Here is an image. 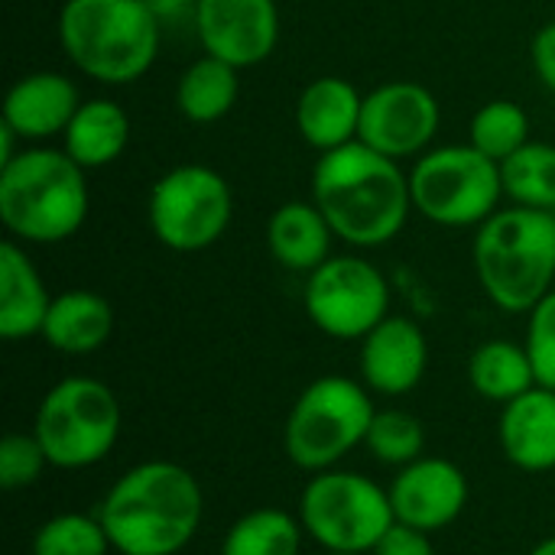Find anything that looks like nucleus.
I'll return each instance as SVG.
<instances>
[{"label":"nucleus","mask_w":555,"mask_h":555,"mask_svg":"<svg viewBox=\"0 0 555 555\" xmlns=\"http://www.w3.org/2000/svg\"><path fill=\"white\" fill-rule=\"evenodd\" d=\"M387 491L397 524L416 527L423 533H439L452 527L465 514L472 498L465 472L439 455H423L413 465L400 468Z\"/></svg>","instance_id":"obj_14"},{"label":"nucleus","mask_w":555,"mask_h":555,"mask_svg":"<svg viewBox=\"0 0 555 555\" xmlns=\"http://www.w3.org/2000/svg\"><path fill=\"white\" fill-rule=\"evenodd\" d=\"M433 533H423L416 527H406V524H393L380 543L371 550V555H436V546L429 540Z\"/></svg>","instance_id":"obj_32"},{"label":"nucleus","mask_w":555,"mask_h":555,"mask_svg":"<svg viewBox=\"0 0 555 555\" xmlns=\"http://www.w3.org/2000/svg\"><path fill=\"white\" fill-rule=\"evenodd\" d=\"M358 367L371 393L380 397L413 393L429 367L426 332L406 315H387L374 332L361 338Z\"/></svg>","instance_id":"obj_15"},{"label":"nucleus","mask_w":555,"mask_h":555,"mask_svg":"<svg viewBox=\"0 0 555 555\" xmlns=\"http://www.w3.org/2000/svg\"><path fill=\"white\" fill-rule=\"evenodd\" d=\"M367 452L374 455V462L387 465V468H406L416 459H423L426 452V429L420 423V416L406 413V410H377L367 429Z\"/></svg>","instance_id":"obj_28"},{"label":"nucleus","mask_w":555,"mask_h":555,"mask_svg":"<svg viewBox=\"0 0 555 555\" xmlns=\"http://www.w3.org/2000/svg\"><path fill=\"white\" fill-rule=\"evenodd\" d=\"M527 351L537 371V384L555 390V289L527 312Z\"/></svg>","instance_id":"obj_31"},{"label":"nucleus","mask_w":555,"mask_h":555,"mask_svg":"<svg viewBox=\"0 0 555 555\" xmlns=\"http://www.w3.org/2000/svg\"><path fill=\"white\" fill-rule=\"evenodd\" d=\"M306 530L299 514H286L280 507H257L237 517L218 555H299L302 553Z\"/></svg>","instance_id":"obj_25"},{"label":"nucleus","mask_w":555,"mask_h":555,"mask_svg":"<svg viewBox=\"0 0 555 555\" xmlns=\"http://www.w3.org/2000/svg\"><path fill=\"white\" fill-rule=\"evenodd\" d=\"M361 111L364 94L348 78L322 75L309 81L296 101V130L312 150L328 153L358 140Z\"/></svg>","instance_id":"obj_17"},{"label":"nucleus","mask_w":555,"mask_h":555,"mask_svg":"<svg viewBox=\"0 0 555 555\" xmlns=\"http://www.w3.org/2000/svg\"><path fill=\"white\" fill-rule=\"evenodd\" d=\"M468 384L488 403H511L537 387V371L527 345L511 338H491L468 358Z\"/></svg>","instance_id":"obj_23"},{"label":"nucleus","mask_w":555,"mask_h":555,"mask_svg":"<svg viewBox=\"0 0 555 555\" xmlns=\"http://www.w3.org/2000/svg\"><path fill=\"white\" fill-rule=\"evenodd\" d=\"M309 322L338 341H361L390 315L387 276L358 254H332L302 289Z\"/></svg>","instance_id":"obj_11"},{"label":"nucleus","mask_w":555,"mask_h":555,"mask_svg":"<svg viewBox=\"0 0 555 555\" xmlns=\"http://www.w3.org/2000/svg\"><path fill=\"white\" fill-rule=\"evenodd\" d=\"M374 413L377 406L364 380L325 374L296 397L283 426V449L289 462L309 475L338 468L367 442Z\"/></svg>","instance_id":"obj_7"},{"label":"nucleus","mask_w":555,"mask_h":555,"mask_svg":"<svg viewBox=\"0 0 555 555\" xmlns=\"http://www.w3.org/2000/svg\"><path fill=\"white\" fill-rule=\"evenodd\" d=\"M114 335V309L94 289H65L52 299L42 322V341L68 358L101 351Z\"/></svg>","instance_id":"obj_20"},{"label":"nucleus","mask_w":555,"mask_h":555,"mask_svg":"<svg viewBox=\"0 0 555 555\" xmlns=\"http://www.w3.org/2000/svg\"><path fill=\"white\" fill-rule=\"evenodd\" d=\"M325 555H351V553H325Z\"/></svg>","instance_id":"obj_36"},{"label":"nucleus","mask_w":555,"mask_h":555,"mask_svg":"<svg viewBox=\"0 0 555 555\" xmlns=\"http://www.w3.org/2000/svg\"><path fill=\"white\" fill-rule=\"evenodd\" d=\"M530 555H555V537L543 540V543H537V546L530 550Z\"/></svg>","instance_id":"obj_35"},{"label":"nucleus","mask_w":555,"mask_h":555,"mask_svg":"<svg viewBox=\"0 0 555 555\" xmlns=\"http://www.w3.org/2000/svg\"><path fill=\"white\" fill-rule=\"evenodd\" d=\"M468 143L485 156H491L494 163H504L507 156H514L520 146L530 143V117L520 104L507 98L488 101L472 117Z\"/></svg>","instance_id":"obj_27"},{"label":"nucleus","mask_w":555,"mask_h":555,"mask_svg":"<svg viewBox=\"0 0 555 555\" xmlns=\"http://www.w3.org/2000/svg\"><path fill=\"white\" fill-rule=\"evenodd\" d=\"M81 107L78 85L62 72H29L16 78L3 98V117L23 143H42L62 137Z\"/></svg>","instance_id":"obj_16"},{"label":"nucleus","mask_w":555,"mask_h":555,"mask_svg":"<svg viewBox=\"0 0 555 555\" xmlns=\"http://www.w3.org/2000/svg\"><path fill=\"white\" fill-rule=\"evenodd\" d=\"M94 514L117 555H179L202 527L205 491L179 462L150 459L127 468Z\"/></svg>","instance_id":"obj_2"},{"label":"nucleus","mask_w":555,"mask_h":555,"mask_svg":"<svg viewBox=\"0 0 555 555\" xmlns=\"http://www.w3.org/2000/svg\"><path fill=\"white\" fill-rule=\"evenodd\" d=\"M498 439L504 459L527 472V475H543L555 468V390L550 387H533L520 393L517 400L504 403L501 423H498Z\"/></svg>","instance_id":"obj_18"},{"label":"nucleus","mask_w":555,"mask_h":555,"mask_svg":"<svg viewBox=\"0 0 555 555\" xmlns=\"http://www.w3.org/2000/svg\"><path fill=\"white\" fill-rule=\"evenodd\" d=\"M130 146V114L111 98L81 101L72 124L62 133V150L81 169H104L117 163Z\"/></svg>","instance_id":"obj_22"},{"label":"nucleus","mask_w":555,"mask_h":555,"mask_svg":"<svg viewBox=\"0 0 555 555\" xmlns=\"http://www.w3.org/2000/svg\"><path fill=\"white\" fill-rule=\"evenodd\" d=\"M146 221L163 247L176 254H198L228 234L234 221V192L218 169L182 163L153 182Z\"/></svg>","instance_id":"obj_10"},{"label":"nucleus","mask_w":555,"mask_h":555,"mask_svg":"<svg viewBox=\"0 0 555 555\" xmlns=\"http://www.w3.org/2000/svg\"><path fill=\"white\" fill-rule=\"evenodd\" d=\"M553 215H555V211H553Z\"/></svg>","instance_id":"obj_37"},{"label":"nucleus","mask_w":555,"mask_h":555,"mask_svg":"<svg viewBox=\"0 0 555 555\" xmlns=\"http://www.w3.org/2000/svg\"><path fill=\"white\" fill-rule=\"evenodd\" d=\"M55 296H49L42 273L20 241L0 244V338L26 341L42 335Z\"/></svg>","instance_id":"obj_19"},{"label":"nucleus","mask_w":555,"mask_h":555,"mask_svg":"<svg viewBox=\"0 0 555 555\" xmlns=\"http://www.w3.org/2000/svg\"><path fill=\"white\" fill-rule=\"evenodd\" d=\"M475 273L485 296L511 315H527L555 283V215L498 208L475 234Z\"/></svg>","instance_id":"obj_5"},{"label":"nucleus","mask_w":555,"mask_h":555,"mask_svg":"<svg viewBox=\"0 0 555 555\" xmlns=\"http://www.w3.org/2000/svg\"><path fill=\"white\" fill-rule=\"evenodd\" d=\"M413 211L439 228H481L504 198L501 163L472 143H449L416 156L410 169Z\"/></svg>","instance_id":"obj_9"},{"label":"nucleus","mask_w":555,"mask_h":555,"mask_svg":"<svg viewBox=\"0 0 555 555\" xmlns=\"http://www.w3.org/2000/svg\"><path fill=\"white\" fill-rule=\"evenodd\" d=\"M192 29L205 55L254 68L276 52L280 7L276 0H198Z\"/></svg>","instance_id":"obj_13"},{"label":"nucleus","mask_w":555,"mask_h":555,"mask_svg":"<svg viewBox=\"0 0 555 555\" xmlns=\"http://www.w3.org/2000/svg\"><path fill=\"white\" fill-rule=\"evenodd\" d=\"M442 127L436 94L416 81H387L364 94L358 140L390 159L423 156Z\"/></svg>","instance_id":"obj_12"},{"label":"nucleus","mask_w":555,"mask_h":555,"mask_svg":"<svg viewBox=\"0 0 555 555\" xmlns=\"http://www.w3.org/2000/svg\"><path fill=\"white\" fill-rule=\"evenodd\" d=\"M88 169L65 150L29 146L0 166V221L13 241L62 244L75 237L91 208Z\"/></svg>","instance_id":"obj_3"},{"label":"nucleus","mask_w":555,"mask_h":555,"mask_svg":"<svg viewBox=\"0 0 555 555\" xmlns=\"http://www.w3.org/2000/svg\"><path fill=\"white\" fill-rule=\"evenodd\" d=\"M150 13L159 20L163 29L179 26V23H195V7L198 0H143Z\"/></svg>","instance_id":"obj_34"},{"label":"nucleus","mask_w":555,"mask_h":555,"mask_svg":"<svg viewBox=\"0 0 555 555\" xmlns=\"http://www.w3.org/2000/svg\"><path fill=\"white\" fill-rule=\"evenodd\" d=\"M120 400L117 393L85 374L62 377L52 384L33 420V436L39 439L46 459L59 472H85L101 465L120 439Z\"/></svg>","instance_id":"obj_6"},{"label":"nucleus","mask_w":555,"mask_h":555,"mask_svg":"<svg viewBox=\"0 0 555 555\" xmlns=\"http://www.w3.org/2000/svg\"><path fill=\"white\" fill-rule=\"evenodd\" d=\"M335 231L315 202H286L267 221V247L273 260L293 273H312L332 257Z\"/></svg>","instance_id":"obj_21"},{"label":"nucleus","mask_w":555,"mask_h":555,"mask_svg":"<svg viewBox=\"0 0 555 555\" xmlns=\"http://www.w3.org/2000/svg\"><path fill=\"white\" fill-rule=\"evenodd\" d=\"M114 546L107 540L98 514H55L42 520L33 533V555H111Z\"/></svg>","instance_id":"obj_29"},{"label":"nucleus","mask_w":555,"mask_h":555,"mask_svg":"<svg viewBox=\"0 0 555 555\" xmlns=\"http://www.w3.org/2000/svg\"><path fill=\"white\" fill-rule=\"evenodd\" d=\"M237 72L241 68H234L215 55L195 59L176 85L179 114L192 124H218L221 117H228L241 94Z\"/></svg>","instance_id":"obj_24"},{"label":"nucleus","mask_w":555,"mask_h":555,"mask_svg":"<svg viewBox=\"0 0 555 555\" xmlns=\"http://www.w3.org/2000/svg\"><path fill=\"white\" fill-rule=\"evenodd\" d=\"M504 195L514 205L555 211V143H527L501 163Z\"/></svg>","instance_id":"obj_26"},{"label":"nucleus","mask_w":555,"mask_h":555,"mask_svg":"<svg viewBox=\"0 0 555 555\" xmlns=\"http://www.w3.org/2000/svg\"><path fill=\"white\" fill-rule=\"evenodd\" d=\"M312 202L338 241L374 250L390 244L410 221V172L397 159L354 140L319 153L312 166Z\"/></svg>","instance_id":"obj_1"},{"label":"nucleus","mask_w":555,"mask_h":555,"mask_svg":"<svg viewBox=\"0 0 555 555\" xmlns=\"http://www.w3.org/2000/svg\"><path fill=\"white\" fill-rule=\"evenodd\" d=\"M299 524L325 553L371 555L397 524L390 491L361 472L328 468L309 478L299 494Z\"/></svg>","instance_id":"obj_8"},{"label":"nucleus","mask_w":555,"mask_h":555,"mask_svg":"<svg viewBox=\"0 0 555 555\" xmlns=\"http://www.w3.org/2000/svg\"><path fill=\"white\" fill-rule=\"evenodd\" d=\"M530 59H533V72H537L540 85L555 94V20L533 36Z\"/></svg>","instance_id":"obj_33"},{"label":"nucleus","mask_w":555,"mask_h":555,"mask_svg":"<svg viewBox=\"0 0 555 555\" xmlns=\"http://www.w3.org/2000/svg\"><path fill=\"white\" fill-rule=\"evenodd\" d=\"M46 468H49V459L33 433H7L0 439V488L3 491L33 488Z\"/></svg>","instance_id":"obj_30"},{"label":"nucleus","mask_w":555,"mask_h":555,"mask_svg":"<svg viewBox=\"0 0 555 555\" xmlns=\"http://www.w3.org/2000/svg\"><path fill=\"white\" fill-rule=\"evenodd\" d=\"M59 42L85 78L117 88L156 65L163 26L143 0H65Z\"/></svg>","instance_id":"obj_4"}]
</instances>
